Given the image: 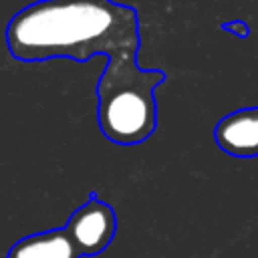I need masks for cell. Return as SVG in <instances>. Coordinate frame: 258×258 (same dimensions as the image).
Wrapping results in <instances>:
<instances>
[{
	"label": "cell",
	"mask_w": 258,
	"mask_h": 258,
	"mask_svg": "<svg viewBox=\"0 0 258 258\" xmlns=\"http://www.w3.org/2000/svg\"><path fill=\"white\" fill-rule=\"evenodd\" d=\"M64 230L81 256H99L115 238L117 214L107 202L89 194V200L71 214Z\"/></svg>",
	"instance_id": "cell-2"
},
{
	"label": "cell",
	"mask_w": 258,
	"mask_h": 258,
	"mask_svg": "<svg viewBox=\"0 0 258 258\" xmlns=\"http://www.w3.org/2000/svg\"><path fill=\"white\" fill-rule=\"evenodd\" d=\"M222 30H226V32H232V34H236V36H240V38H246V36H248V32H250L248 24H246V22H242V20L224 22V24H222Z\"/></svg>",
	"instance_id": "cell-5"
},
{
	"label": "cell",
	"mask_w": 258,
	"mask_h": 258,
	"mask_svg": "<svg viewBox=\"0 0 258 258\" xmlns=\"http://www.w3.org/2000/svg\"><path fill=\"white\" fill-rule=\"evenodd\" d=\"M214 139L222 151L234 157L258 155V107L238 109L218 121Z\"/></svg>",
	"instance_id": "cell-3"
},
{
	"label": "cell",
	"mask_w": 258,
	"mask_h": 258,
	"mask_svg": "<svg viewBox=\"0 0 258 258\" xmlns=\"http://www.w3.org/2000/svg\"><path fill=\"white\" fill-rule=\"evenodd\" d=\"M6 258H81L64 228L28 234L14 242Z\"/></svg>",
	"instance_id": "cell-4"
},
{
	"label": "cell",
	"mask_w": 258,
	"mask_h": 258,
	"mask_svg": "<svg viewBox=\"0 0 258 258\" xmlns=\"http://www.w3.org/2000/svg\"><path fill=\"white\" fill-rule=\"evenodd\" d=\"M10 54L22 62L48 58L89 60L105 54L107 67L95 87L101 133L117 145H137L157 125L153 91L163 71L137 64V10L113 0H36L20 8L6 26Z\"/></svg>",
	"instance_id": "cell-1"
}]
</instances>
